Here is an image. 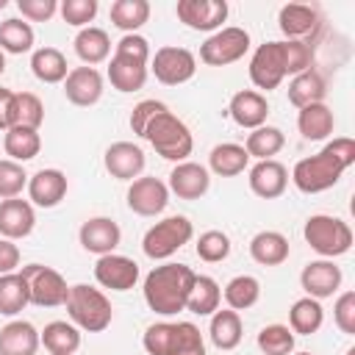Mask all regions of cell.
<instances>
[{
  "instance_id": "1",
  "label": "cell",
  "mask_w": 355,
  "mask_h": 355,
  "mask_svg": "<svg viewBox=\"0 0 355 355\" xmlns=\"http://www.w3.org/2000/svg\"><path fill=\"white\" fill-rule=\"evenodd\" d=\"M194 272L186 263H161L153 266L144 277L141 294L144 302L153 313L158 316H175L180 311H186V300L194 283Z\"/></svg>"
},
{
  "instance_id": "2",
  "label": "cell",
  "mask_w": 355,
  "mask_h": 355,
  "mask_svg": "<svg viewBox=\"0 0 355 355\" xmlns=\"http://www.w3.org/2000/svg\"><path fill=\"white\" fill-rule=\"evenodd\" d=\"M67 313H69V322L78 327V330H86V333H103L111 319H114V308H111V300L89 286V283H75L69 286V294H67Z\"/></svg>"
},
{
  "instance_id": "3",
  "label": "cell",
  "mask_w": 355,
  "mask_h": 355,
  "mask_svg": "<svg viewBox=\"0 0 355 355\" xmlns=\"http://www.w3.org/2000/svg\"><path fill=\"white\" fill-rule=\"evenodd\" d=\"M144 139L153 144V150H155L161 158L175 161V164L186 161V158L191 155V150H194V139H191L189 125H186L180 116H175L172 111L158 114V116L150 122V128L144 130Z\"/></svg>"
},
{
  "instance_id": "4",
  "label": "cell",
  "mask_w": 355,
  "mask_h": 355,
  "mask_svg": "<svg viewBox=\"0 0 355 355\" xmlns=\"http://www.w3.org/2000/svg\"><path fill=\"white\" fill-rule=\"evenodd\" d=\"M349 166L344 161H338L327 147H322L316 155H308V158H300L291 169V183L302 191V194H322L327 189H333L341 175L347 172Z\"/></svg>"
},
{
  "instance_id": "5",
  "label": "cell",
  "mask_w": 355,
  "mask_h": 355,
  "mask_svg": "<svg viewBox=\"0 0 355 355\" xmlns=\"http://www.w3.org/2000/svg\"><path fill=\"white\" fill-rule=\"evenodd\" d=\"M302 236L311 244V250L319 252L327 261L349 252V247H352V227L344 219L330 216V214H313V216H308L305 219V227H302Z\"/></svg>"
},
{
  "instance_id": "6",
  "label": "cell",
  "mask_w": 355,
  "mask_h": 355,
  "mask_svg": "<svg viewBox=\"0 0 355 355\" xmlns=\"http://www.w3.org/2000/svg\"><path fill=\"white\" fill-rule=\"evenodd\" d=\"M194 236V227L186 216H166L161 222H155L153 227H147L144 239H141V250L147 258L153 261H166L169 255H175L183 244H189Z\"/></svg>"
},
{
  "instance_id": "7",
  "label": "cell",
  "mask_w": 355,
  "mask_h": 355,
  "mask_svg": "<svg viewBox=\"0 0 355 355\" xmlns=\"http://www.w3.org/2000/svg\"><path fill=\"white\" fill-rule=\"evenodd\" d=\"M19 275L25 277L28 283V297L33 305L39 308H58L67 302V294H69V286L64 280V275L53 266H44V263H28L19 269Z\"/></svg>"
},
{
  "instance_id": "8",
  "label": "cell",
  "mask_w": 355,
  "mask_h": 355,
  "mask_svg": "<svg viewBox=\"0 0 355 355\" xmlns=\"http://www.w3.org/2000/svg\"><path fill=\"white\" fill-rule=\"evenodd\" d=\"M250 50V33L239 25H227L214 31L202 44H200V61L208 67H227L244 58Z\"/></svg>"
},
{
  "instance_id": "9",
  "label": "cell",
  "mask_w": 355,
  "mask_h": 355,
  "mask_svg": "<svg viewBox=\"0 0 355 355\" xmlns=\"http://www.w3.org/2000/svg\"><path fill=\"white\" fill-rule=\"evenodd\" d=\"M150 69H153V75H155L158 83H164V86H180V83H186V80L194 78L197 58L186 47L166 44V47H158L155 50V55L150 61Z\"/></svg>"
},
{
  "instance_id": "10",
  "label": "cell",
  "mask_w": 355,
  "mask_h": 355,
  "mask_svg": "<svg viewBox=\"0 0 355 355\" xmlns=\"http://www.w3.org/2000/svg\"><path fill=\"white\" fill-rule=\"evenodd\" d=\"M286 78V53H283V39L280 42H263L255 47L250 58V80L255 89L272 92L283 83Z\"/></svg>"
},
{
  "instance_id": "11",
  "label": "cell",
  "mask_w": 355,
  "mask_h": 355,
  "mask_svg": "<svg viewBox=\"0 0 355 355\" xmlns=\"http://www.w3.org/2000/svg\"><path fill=\"white\" fill-rule=\"evenodd\" d=\"M125 200H128V208L133 214H139V216H158V214H164V208L169 202V189H166L164 180L141 175V178L130 180Z\"/></svg>"
},
{
  "instance_id": "12",
  "label": "cell",
  "mask_w": 355,
  "mask_h": 355,
  "mask_svg": "<svg viewBox=\"0 0 355 355\" xmlns=\"http://www.w3.org/2000/svg\"><path fill=\"white\" fill-rule=\"evenodd\" d=\"M94 280L111 291H130L139 283V263L119 252L100 255L94 263Z\"/></svg>"
},
{
  "instance_id": "13",
  "label": "cell",
  "mask_w": 355,
  "mask_h": 355,
  "mask_svg": "<svg viewBox=\"0 0 355 355\" xmlns=\"http://www.w3.org/2000/svg\"><path fill=\"white\" fill-rule=\"evenodd\" d=\"M178 19L191 31H219L227 19V3L225 0H178L175 6Z\"/></svg>"
},
{
  "instance_id": "14",
  "label": "cell",
  "mask_w": 355,
  "mask_h": 355,
  "mask_svg": "<svg viewBox=\"0 0 355 355\" xmlns=\"http://www.w3.org/2000/svg\"><path fill=\"white\" fill-rule=\"evenodd\" d=\"M277 28L286 39L294 42H308L316 36V31L322 28V14L316 6H305V3H286L277 11Z\"/></svg>"
},
{
  "instance_id": "15",
  "label": "cell",
  "mask_w": 355,
  "mask_h": 355,
  "mask_svg": "<svg viewBox=\"0 0 355 355\" xmlns=\"http://www.w3.org/2000/svg\"><path fill=\"white\" fill-rule=\"evenodd\" d=\"M341 266H336L333 261L327 258H319V261H308L300 272V286L305 291V297H313V300H327L333 297L338 288H341Z\"/></svg>"
},
{
  "instance_id": "16",
  "label": "cell",
  "mask_w": 355,
  "mask_h": 355,
  "mask_svg": "<svg viewBox=\"0 0 355 355\" xmlns=\"http://www.w3.org/2000/svg\"><path fill=\"white\" fill-rule=\"evenodd\" d=\"M166 189L178 194V200H200L211 189V172L197 161H180L172 166Z\"/></svg>"
},
{
  "instance_id": "17",
  "label": "cell",
  "mask_w": 355,
  "mask_h": 355,
  "mask_svg": "<svg viewBox=\"0 0 355 355\" xmlns=\"http://www.w3.org/2000/svg\"><path fill=\"white\" fill-rule=\"evenodd\" d=\"M103 164H105V172L111 178H116V180H136V178H141L147 158H144V150L139 144H133V141H114L105 150Z\"/></svg>"
},
{
  "instance_id": "18",
  "label": "cell",
  "mask_w": 355,
  "mask_h": 355,
  "mask_svg": "<svg viewBox=\"0 0 355 355\" xmlns=\"http://www.w3.org/2000/svg\"><path fill=\"white\" fill-rule=\"evenodd\" d=\"M78 239H80V247L86 252H94L100 258V255H108V252H114L119 247L122 230L111 216H92V219H86L80 225Z\"/></svg>"
},
{
  "instance_id": "19",
  "label": "cell",
  "mask_w": 355,
  "mask_h": 355,
  "mask_svg": "<svg viewBox=\"0 0 355 355\" xmlns=\"http://www.w3.org/2000/svg\"><path fill=\"white\" fill-rule=\"evenodd\" d=\"M103 75L94 67H72L69 75L64 78V94L72 105L89 108L94 103H100L103 97Z\"/></svg>"
},
{
  "instance_id": "20",
  "label": "cell",
  "mask_w": 355,
  "mask_h": 355,
  "mask_svg": "<svg viewBox=\"0 0 355 355\" xmlns=\"http://www.w3.org/2000/svg\"><path fill=\"white\" fill-rule=\"evenodd\" d=\"M67 175L61 169H39L28 178V202L39 208H55L67 197Z\"/></svg>"
},
{
  "instance_id": "21",
  "label": "cell",
  "mask_w": 355,
  "mask_h": 355,
  "mask_svg": "<svg viewBox=\"0 0 355 355\" xmlns=\"http://www.w3.org/2000/svg\"><path fill=\"white\" fill-rule=\"evenodd\" d=\"M108 80L122 94L139 92L147 83V61L136 58V55H128L122 50H114L111 64H108Z\"/></svg>"
},
{
  "instance_id": "22",
  "label": "cell",
  "mask_w": 355,
  "mask_h": 355,
  "mask_svg": "<svg viewBox=\"0 0 355 355\" xmlns=\"http://www.w3.org/2000/svg\"><path fill=\"white\" fill-rule=\"evenodd\" d=\"M247 183H250V191L255 197H261V200H277L286 191V186H288V169L280 161H275V158L258 161V164L250 166Z\"/></svg>"
},
{
  "instance_id": "23",
  "label": "cell",
  "mask_w": 355,
  "mask_h": 355,
  "mask_svg": "<svg viewBox=\"0 0 355 355\" xmlns=\"http://www.w3.org/2000/svg\"><path fill=\"white\" fill-rule=\"evenodd\" d=\"M227 114L230 119L239 125V128H247V130H255L261 125H266V116H269V103L261 92L255 89H241L230 97V105H227Z\"/></svg>"
},
{
  "instance_id": "24",
  "label": "cell",
  "mask_w": 355,
  "mask_h": 355,
  "mask_svg": "<svg viewBox=\"0 0 355 355\" xmlns=\"http://www.w3.org/2000/svg\"><path fill=\"white\" fill-rule=\"evenodd\" d=\"M36 211L28 200H0V239H25L33 233Z\"/></svg>"
},
{
  "instance_id": "25",
  "label": "cell",
  "mask_w": 355,
  "mask_h": 355,
  "mask_svg": "<svg viewBox=\"0 0 355 355\" xmlns=\"http://www.w3.org/2000/svg\"><path fill=\"white\" fill-rule=\"evenodd\" d=\"M39 330L25 319H11L0 327V355H36Z\"/></svg>"
},
{
  "instance_id": "26",
  "label": "cell",
  "mask_w": 355,
  "mask_h": 355,
  "mask_svg": "<svg viewBox=\"0 0 355 355\" xmlns=\"http://www.w3.org/2000/svg\"><path fill=\"white\" fill-rule=\"evenodd\" d=\"M288 239L277 230H261L250 239V258L261 266H280L288 261Z\"/></svg>"
},
{
  "instance_id": "27",
  "label": "cell",
  "mask_w": 355,
  "mask_h": 355,
  "mask_svg": "<svg viewBox=\"0 0 355 355\" xmlns=\"http://www.w3.org/2000/svg\"><path fill=\"white\" fill-rule=\"evenodd\" d=\"M208 336H211V344L216 349H225V352L236 349L241 344V336H244V324H241L239 311H230V308L214 311L211 324H208Z\"/></svg>"
},
{
  "instance_id": "28",
  "label": "cell",
  "mask_w": 355,
  "mask_h": 355,
  "mask_svg": "<svg viewBox=\"0 0 355 355\" xmlns=\"http://www.w3.org/2000/svg\"><path fill=\"white\" fill-rule=\"evenodd\" d=\"M324 94H327V80L319 69H305V72L294 75L291 83H288V103L294 108L324 103Z\"/></svg>"
},
{
  "instance_id": "29",
  "label": "cell",
  "mask_w": 355,
  "mask_h": 355,
  "mask_svg": "<svg viewBox=\"0 0 355 355\" xmlns=\"http://www.w3.org/2000/svg\"><path fill=\"white\" fill-rule=\"evenodd\" d=\"M336 128V116L330 111L327 103H313V105H305L300 108L297 114V130L302 133V139L308 141H322L333 133Z\"/></svg>"
},
{
  "instance_id": "30",
  "label": "cell",
  "mask_w": 355,
  "mask_h": 355,
  "mask_svg": "<svg viewBox=\"0 0 355 355\" xmlns=\"http://www.w3.org/2000/svg\"><path fill=\"white\" fill-rule=\"evenodd\" d=\"M247 164H250V155L244 144H236V141H222L208 153V169L219 178H236L247 169Z\"/></svg>"
},
{
  "instance_id": "31",
  "label": "cell",
  "mask_w": 355,
  "mask_h": 355,
  "mask_svg": "<svg viewBox=\"0 0 355 355\" xmlns=\"http://www.w3.org/2000/svg\"><path fill=\"white\" fill-rule=\"evenodd\" d=\"M31 72L42 83H64V78L69 75V64L58 47H39L31 55Z\"/></svg>"
},
{
  "instance_id": "32",
  "label": "cell",
  "mask_w": 355,
  "mask_h": 355,
  "mask_svg": "<svg viewBox=\"0 0 355 355\" xmlns=\"http://www.w3.org/2000/svg\"><path fill=\"white\" fill-rule=\"evenodd\" d=\"M39 341L44 344V349L50 355H75L80 347V330L72 322H50L44 324V330L39 333Z\"/></svg>"
},
{
  "instance_id": "33",
  "label": "cell",
  "mask_w": 355,
  "mask_h": 355,
  "mask_svg": "<svg viewBox=\"0 0 355 355\" xmlns=\"http://www.w3.org/2000/svg\"><path fill=\"white\" fill-rule=\"evenodd\" d=\"M75 53L86 67L103 64L111 55V39L103 28H94V25L80 28L78 36H75Z\"/></svg>"
},
{
  "instance_id": "34",
  "label": "cell",
  "mask_w": 355,
  "mask_h": 355,
  "mask_svg": "<svg viewBox=\"0 0 355 355\" xmlns=\"http://www.w3.org/2000/svg\"><path fill=\"white\" fill-rule=\"evenodd\" d=\"M219 302H222L219 283L208 275H197L194 283H191L189 300H186V311L194 313V316H211L214 311H219Z\"/></svg>"
},
{
  "instance_id": "35",
  "label": "cell",
  "mask_w": 355,
  "mask_h": 355,
  "mask_svg": "<svg viewBox=\"0 0 355 355\" xmlns=\"http://www.w3.org/2000/svg\"><path fill=\"white\" fill-rule=\"evenodd\" d=\"M324 324V308L313 297H300L288 308V327L294 336H311Z\"/></svg>"
},
{
  "instance_id": "36",
  "label": "cell",
  "mask_w": 355,
  "mask_h": 355,
  "mask_svg": "<svg viewBox=\"0 0 355 355\" xmlns=\"http://www.w3.org/2000/svg\"><path fill=\"white\" fill-rule=\"evenodd\" d=\"M3 150L11 161L25 164V161L39 155L42 136H39V130H31V128H8L6 136H3Z\"/></svg>"
},
{
  "instance_id": "37",
  "label": "cell",
  "mask_w": 355,
  "mask_h": 355,
  "mask_svg": "<svg viewBox=\"0 0 355 355\" xmlns=\"http://www.w3.org/2000/svg\"><path fill=\"white\" fill-rule=\"evenodd\" d=\"M111 25L122 33H136L150 19V3L147 0H114L111 3Z\"/></svg>"
},
{
  "instance_id": "38",
  "label": "cell",
  "mask_w": 355,
  "mask_h": 355,
  "mask_svg": "<svg viewBox=\"0 0 355 355\" xmlns=\"http://www.w3.org/2000/svg\"><path fill=\"white\" fill-rule=\"evenodd\" d=\"M33 42H36V33H33L31 22H25L19 17H11V19L0 22V50L3 53L22 55V53L33 50Z\"/></svg>"
},
{
  "instance_id": "39",
  "label": "cell",
  "mask_w": 355,
  "mask_h": 355,
  "mask_svg": "<svg viewBox=\"0 0 355 355\" xmlns=\"http://www.w3.org/2000/svg\"><path fill=\"white\" fill-rule=\"evenodd\" d=\"M283 144H286V136H283L280 128H275V125H261V128H255V130L247 136L244 150H247L250 158L269 161V158H275V155L283 150Z\"/></svg>"
},
{
  "instance_id": "40",
  "label": "cell",
  "mask_w": 355,
  "mask_h": 355,
  "mask_svg": "<svg viewBox=\"0 0 355 355\" xmlns=\"http://www.w3.org/2000/svg\"><path fill=\"white\" fill-rule=\"evenodd\" d=\"M225 302L230 311H247L261 300V280L255 275H236L225 286Z\"/></svg>"
},
{
  "instance_id": "41",
  "label": "cell",
  "mask_w": 355,
  "mask_h": 355,
  "mask_svg": "<svg viewBox=\"0 0 355 355\" xmlns=\"http://www.w3.org/2000/svg\"><path fill=\"white\" fill-rule=\"evenodd\" d=\"M28 302H31V297H28L25 277L19 272L0 275V313L3 316H17Z\"/></svg>"
},
{
  "instance_id": "42",
  "label": "cell",
  "mask_w": 355,
  "mask_h": 355,
  "mask_svg": "<svg viewBox=\"0 0 355 355\" xmlns=\"http://www.w3.org/2000/svg\"><path fill=\"white\" fill-rule=\"evenodd\" d=\"M42 122H44V103L33 92H14V122H11V128L39 130Z\"/></svg>"
},
{
  "instance_id": "43",
  "label": "cell",
  "mask_w": 355,
  "mask_h": 355,
  "mask_svg": "<svg viewBox=\"0 0 355 355\" xmlns=\"http://www.w3.org/2000/svg\"><path fill=\"white\" fill-rule=\"evenodd\" d=\"M263 355H291L294 352V333L288 324H266L255 338Z\"/></svg>"
},
{
  "instance_id": "44",
  "label": "cell",
  "mask_w": 355,
  "mask_h": 355,
  "mask_svg": "<svg viewBox=\"0 0 355 355\" xmlns=\"http://www.w3.org/2000/svg\"><path fill=\"white\" fill-rule=\"evenodd\" d=\"M169 355H208L205 352V338H202V333L194 322H175Z\"/></svg>"
},
{
  "instance_id": "45",
  "label": "cell",
  "mask_w": 355,
  "mask_h": 355,
  "mask_svg": "<svg viewBox=\"0 0 355 355\" xmlns=\"http://www.w3.org/2000/svg\"><path fill=\"white\" fill-rule=\"evenodd\" d=\"M197 258L205 263H219L230 255V236L222 230H205L197 239Z\"/></svg>"
},
{
  "instance_id": "46",
  "label": "cell",
  "mask_w": 355,
  "mask_h": 355,
  "mask_svg": "<svg viewBox=\"0 0 355 355\" xmlns=\"http://www.w3.org/2000/svg\"><path fill=\"white\" fill-rule=\"evenodd\" d=\"M22 189H28V175L22 164L0 158V200H14L22 194Z\"/></svg>"
},
{
  "instance_id": "47",
  "label": "cell",
  "mask_w": 355,
  "mask_h": 355,
  "mask_svg": "<svg viewBox=\"0 0 355 355\" xmlns=\"http://www.w3.org/2000/svg\"><path fill=\"white\" fill-rule=\"evenodd\" d=\"M283 53H286V78L300 75L305 69H313V47L311 42H294L283 39Z\"/></svg>"
},
{
  "instance_id": "48",
  "label": "cell",
  "mask_w": 355,
  "mask_h": 355,
  "mask_svg": "<svg viewBox=\"0 0 355 355\" xmlns=\"http://www.w3.org/2000/svg\"><path fill=\"white\" fill-rule=\"evenodd\" d=\"M97 0H64L58 3V11L67 25L72 28H89V22L97 17Z\"/></svg>"
},
{
  "instance_id": "49",
  "label": "cell",
  "mask_w": 355,
  "mask_h": 355,
  "mask_svg": "<svg viewBox=\"0 0 355 355\" xmlns=\"http://www.w3.org/2000/svg\"><path fill=\"white\" fill-rule=\"evenodd\" d=\"M172 333H175V322H155L144 330L141 347L147 349V355H169Z\"/></svg>"
},
{
  "instance_id": "50",
  "label": "cell",
  "mask_w": 355,
  "mask_h": 355,
  "mask_svg": "<svg viewBox=\"0 0 355 355\" xmlns=\"http://www.w3.org/2000/svg\"><path fill=\"white\" fill-rule=\"evenodd\" d=\"M164 111H169L166 103H161V100H141V103L133 105V111H130V116H128V125H130V130H133L136 136L144 139V130L150 128V122H153L158 114H164Z\"/></svg>"
},
{
  "instance_id": "51",
  "label": "cell",
  "mask_w": 355,
  "mask_h": 355,
  "mask_svg": "<svg viewBox=\"0 0 355 355\" xmlns=\"http://www.w3.org/2000/svg\"><path fill=\"white\" fill-rule=\"evenodd\" d=\"M333 322L341 333L355 336V291H341L333 305Z\"/></svg>"
},
{
  "instance_id": "52",
  "label": "cell",
  "mask_w": 355,
  "mask_h": 355,
  "mask_svg": "<svg viewBox=\"0 0 355 355\" xmlns=\"http://www.w3.org/2000/svg\"><path fill=\"white\" fill-rule=\"evenodd\" d=\"M17 8H19V14H22V19L47 22V19L55 17L58 0H17Z\"/></svg>"
},
{
  "instance_id": "53",
  "label": "cell",
  "mask_w": 355,
  "mask_h": 355,
  "mask_svg": "<svg viewBox=\"0 0 355 355\" xmlns=\"http://www.w3.org/2000/svg\"><path fill=\"white\" fill-rule=\"evenodd\" d=\"M19 266V247L11 239H0V275H11Z\"/></svg>"
},
{
  "instance_id": "54",
  "label": "cell",
  "mask_w": 355,
  "mask_h": 355,
  "mask_svg": "<svg viewBox=\"0 0 355 355\" xmlns=\"http://www.w3.org/2000/svg\"><path fill=\"white\" fill-rule=\"evenodd\" d=\"M14 122V92L0 86V130L6 133Z\"/></svg>"
},
{
  "instance_id": "55",
  "label": "cell",
  "mask_w": 355,
  "mask_h": 355,
  "mask_svg": "<svg viewBox=\"0 0 355 355\" xmlns=\"http://www.w3.org/2000/svg\"><path fill=\"white\" fill-rule=\"evenodd\" d=\"M3 72H6V53L0 50V75H3Z\"/></svg>"
},
{
  "instance_id": "56",
  "label": "cell",
  "mask_w": 355,
  "mask_h": 355,
  "mask_svg": "<svg viewBox=\"0 0 355 355\" xmlns=\"http://www.w3.org/2000/svg\"><path fill=\"white\" fill-rule=\"evenodd\" d=\"M291 355H313V352H291Z\"/></svg>"
},
{
  "instance_id": "57",
  "label": "cell",
  "mask_w": 355,
  "mask_h": 355,
  "mask_svg": "<svg viewBox=\"0 0 355 355\" xmlns=\"http://www.w3.org/2000/svg\"><path fill=\"white\" fill-rule=\"evenodd\" d=\"M0 8H6V0H0Z\"/></svg>"
}]
</instances>
